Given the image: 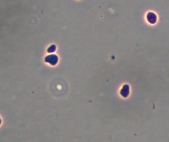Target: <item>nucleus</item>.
Masks as SVG:
<instances>
[{"mask_svg":"<svg viewBox=\"0 0 169 142\" xmlns=\"http://www.w3.org/2000/svg\"><path fill=\"white\" fill-rule=\"evenodd\" d=\"M58 61H59V59H58V56L56 55H49L45 59V62H46L47 63H49L52 65H56L58 63Z\"/></svg>","mask_w":169,"mask_h":142,"instance_id":"obj_1","label":"nucleus"},{"mask_svg":"<svg viewBox=\"0 0 169 142\" xmlns=\"http://www.w3.org/2000/svg\"><path fill=\"white\" fill-rule=\"evenodd\" d=\"M147 20L151 24H154L157 22V15L154 13H148L147 14Z\"/></svg>","mask_w":169,"mask_h":142,"instance_id":"obj_2","label":"nucleus"},{"mask_svg":"<svg viewBox=\"0 0 169 142\" xmlns=\"http://www.w3.org/2000/svg\"><path fill=\"white\" fill-rule=\"evenodd\" d=\"M129 92H130L129 86L128 85H125L123 86V88H122V90H121V94L124 98H127V97L128 96Z\"/></svg>","mask_w":169,"mask_h":142,"instance_id":"obj_3","label":"nucleus"},{"mask_svg":"<svg viewBox=\"0 0 169 142\" xmlns=\"http://www.w3.org/2000/svg\"><path fill=\"white\" fill-rule=\"evenodd\" d=\"M55 49H56V46L55 45H51L50 47H49V48H48V52L51 53V52H54L55 51Z\"/></svg>","mask_w":169,"mask_h":142,"instance_id":"obj_4","label":"nucleus"}]
</instances>
